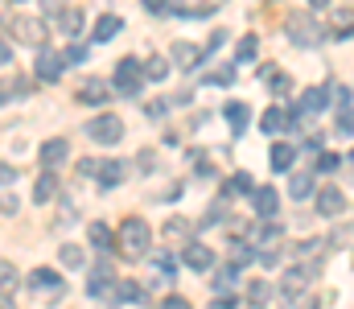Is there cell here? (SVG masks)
<instances>
[{"label": "cell", "instance_id": "obj_1", "mask_svg": "<svg viewBox=\"0 0 354 309\" xmlns=\"http://www.w3.org/2000/svg\"><path fill=\"white\" fill-rule=\"evenodd\" d=\"M149 247H153L149 223H145V218H124V223H120V252L136 260V256H145Z\"/></svg>", "mask_w": 354, "mask_h": 309}, {"label": "cell", "instance_id": "obj_2", "mask_svg": "<svg viewBox=\"0 0 354 309\" xmlns=\"http://www.w3.org/2000/svg\"><path fill=\"white\" fill-rule=\"evenodd\" d=\"M313 277H317V264H313V260H309V264L288 268V272H284V281H280V297H284V301H297V297L309 289V281H313Z\"/></svg>", "mask_w": 354, "mask_h": 309}, {"label": "cell", "instance_id": "obj_3", "mask_svg": "<svg viewBox=\"0 0 354 309\" xmlns=\"http://www.w3.org/2000/svg\"><path fill=\"white\" fill-rule=\"evenodd\" d=\"M87 136L95 140V144H120V136H124V120L120 115H95L87 124Z\"/></svg>", "mask_w": 354, "mask_h": 309}, {"label": "cell", "instance_id": "obj_4", "mask_svg": "<svg viewBox=\"0 0 354 309\" xmlns=\"http://www.w3.org/2000/svg\"><path fill=\"white\" fill-rule=\"evenodd\" d=\"M140 83H145V71H140V62L136 58H120L115 62V87H120V95H140Z\"/></svg>", "mask_w": 354, "mask_h": 309}, {"label": "cell", "instance_id": "obj_5", "mask_svg": "<svg viewBox=\"0 0 354 309\" xmlns=\"http://www.w3.org/2000/svg\"><path fill=\"white\" fill-rule=\"evenodd\" d=\"M280 243H284V231H280V227H260V235H256L252 252H256L264 264H276V256H280Z\"/></svg>", "mask_w": 354, "mask_h": 309}, {"label": "cell", "instance_id": "obj_6", "mask_svg": "<svg viewBox=\"0 0 354 309\" xmlns=\"http://www.w3.org/2000/svg\"><path fill=\"white\" fill-rule=\"evenodd\" d=\"M288 37H292L297 46H317V41H322V29L313 25V17L292 12V17H288Z\"/></svg>", "mask_w": 354, "mask_h": 309}, {"label": "cell", "instance_id": "obj_7", "mask_svg": "<svg viewBox=\"0 0 354 309\" xmlns=\"http://www.w3.org/2000/svg\"><path fill=\"white\" fill-rule=\"evenodd\" d=\"M115 289V268L111 264H95L87 272V297H107Z\"/></svg>", "mask_w": 354, "mask_h": 309}, {"label": "cell", "instance_id": "obj_8", "mask_svg": "<svg viewBox=\"0 0 354 309\" xmlns=\"http://www.w3.org/2000/svg\"><path fill=\"white\" fill-rule=\"evenodd\" d=\"M12 33H17L21 46H37V50L46 46V25H41L37 17H21V21L12 25Z\"/></svg>", "mask_w": 354, "mask_h": 309}, {"label": "cell", "instance_id": "obj_9", "mask_svg": "<svg viewBox=\"0 0 354 309\" xmlns=\"http://www.w3.org/2000/svg\"><path fill=\"white\" fill-rule=\"evenodd\" d=\"M62 62H66L62 54H54V50H46V46H41V58H37V79H41V83H58V79H62V71H66Z\"/></svg>", "mask_w": 354, "mask_h": 309}, {"label": "cell", "instance_id": "obj_10", "mask_svg": "<svg viewBox=\"0 0 354 309\" xmlns=\"http://www.w3.org/2000/svg\"><path fill=\"white\" fill-rule=\"evenodd\" d=\"M29 289H37V293H46V297H54V301H58V297L66 293V285H62V277H54L50 268H37V272L29 277Z\"/></svg>", "mask_w": 354, "mask_h": 309}, {"label": "cell", "instance_id": "obj_11", "mask_svg": "<svg viewBox=\"0 0 354 309\" xmlns=\"http://www.w3.org/2000/svg\"><path fill=\"white\" fill-rule=\"evenodd\" d=\"M66 157H71V144H66L62 136H54V140H46V144H41V165H46L50 174H54Z\"/></svg>", "mask_w": 354, "mask_h": 309}, {"label": "cell", "instance_id": "obj_12", "mask_svg": "<svg viewBox=\"0 0 354 309\" xmlns=\"http://www.w3.org/2000/svg\"><path fill=\"white\" fill-rule=\"evenodd\" d=\"M107 95H111V87L103 83V79H87L79 91H75V100L79 103H91V107H99V103H107Z\"/></svg>", "mask_w": 354, "mask_h": 309}, {"label": "cell", "instance_id": "obj_13", "mask_svg": "<svg viewBox=\"0 0 354 309\" xmlns=\"http://www.w3.org/2000/svg\"><path fill=\"white\" fill-rule=\"evenodd\" d=\"M317 210H322V214H330V218H338V214L346 210L342 190H338V186H326V190H317Z\"/></svg>", "mask_w": 354, "mask_h": 309}, {"label": "cell", "instance_id": "obj_14", "mask_svg": "<svg viewBox=\"0 0 354 309\" xmlns=\"http://www.w3.org/2000/svg\"><path fill=\"white\" fill-rule=\"evenodd\" d=\"M128 178V169H124V161H99V174H95V182L103 186V190H111V186H120Z\"/></svg>", "mask_w": 354, "mask_h": 309}, {"label": "cell", "instance_id": "obj_15", "mask_svg": "<svg viewBox=\"0 0 354 309\" xmlns=\"http://www.w3.org/2000/svg\"><path fill=\"white\" fill-rule=\"evenodd\" d=\"M169 54H174V62L181 66V71H194V66L202 62V50H198V46H189V41H174V50H169Z\"/></svg>", "mask_w": 354, "mask_h": 309}, {"label": "cell", "instance_id": "obj_16", "mask_svg": "<svg viewBox=\"0 0 354 309\" xmlns=\"http://www.w3.org/2000/svg\"><path fill=\"white\" fill-rule=\"evenodd\" d=\"M185 264H189L194 272H206V268L214 264V252H210L206 243H189V247H185Z\"/></svg>", "mask_w": 354, "mask_h": 309}, {"label": "cell", "instance_id": "obj_17", "mask_svg": "<svg viewBox=\"0 0 354 309\" xmlns=\"http://www.w3.org/2000/svg\"><path fill=\"white\" fill-rule=\"evenodd\" d=\"M256 214H260V218H272V214H276V210H280V194H276V190H272V186H260V190H256Z\"/></svg>", "mask_w": 354, "mask_h": 309}, {"label": "cell", "instance_id": "obj_18", "mask_svg": "<svg viewBox=\"0 0 354 309\" xmlns=\"http://www.w3.org/2000/svg\"><path fill=\"white\" fill-rule=\"evenodd\" d=\"M268 157H272V169H276V174H284V169H292V157H297V149H292V144H284V140H276Z\"/></svg>", "mask_w": 354, "mask_h": 309}, {"label": "cell", "instance_id": "obj_19", "mask_svg": "<svg viewBox=\"0 0 354 309\" xmlns=\"http://www.w3.org/2000/svg\"><path fill=\"white\" fill-rule=\"evenodd\" d=\"M120 25H124V21H120L115 12H103V17L95 21V41H111V37L120 33Z\"/></svg>", "mask_w": 354, "mask_h": 309}, {"label": "cell", "instance_id": "obj_20", "mask_svg": "<svg viewBox=\"0 0 354 309\" xmlns=\"http://www.w3.org/2000/svg\"><path fill=\"white\" fill-rule=\"evenodd\" d=\"M54 194H58V178H54V174L46 169V174L37 178V186H33V203H50Z\"/></svg>", "mask_w": 354, "mask_h": 309}, {"label": "cell", "instance_id": "obj_21", "mask_svg": "<svg viewBox=\"0 0 354 309\" xmlns=\"http://www.w3.org/2000/svg\"><path fill=\"white\" fill-rule=\"evenodd\" d=\"M334 37H351L354 33V8H334V25H330Z\"/></svg>", "mask_w": 354, "mask_h": 309}, {"label": "cell", "instance_id": "obj_22", "mask_svg": "<svg viewBox=\"0 0 354 309\" xmlns=\"http://www.w3.org/2000/svg\"><path fill=\"white\" fill-rule=\"evenodd\" d=\"M87 239L95 243V247H99V252H111V243H115L107 223H91V227H87Z\"/></svg>", "mask_w": 354, "mask_h": 309}, {"label": "cell", "instance_id": "obj_23", "mask_svg": "<svg viewBox=\"0 0 354 309\" xmlns=\"http://www.w3.org/2000/svg\"><path fill=\"white\" fill-rule=\"evenodd\" d=\"M260 128H264V132H280V128H288V111H284V107H268L264 115H260Z\"/></svg>", "mask_w": 354, "mask_h": 309}, {"label": "cell", "instance_id": "obj_24", "mask_svg": "<svg viewBox=\"0 0 354 309\" xmlns=\"http://www.w3.org/2000/svg\"><path fill=\"white\" fill-rule=\"evenodd\" d=\"M288 194L292 198H309L313 194V174H292L288 178Z\"/></svg>", "mask_w": 354, "mask_h": 309}, {"label": "cell", "instance_id": "obj_25", "mask_svg": "<svg viewBox=\"0 0 354 309\" xmlns=\"http://www.w3.org/2000/svg\"><path fill=\"white\" fill-rule=\"evenodd\" d=\"M58 260H62L66 268H83V260H87V252H83L79 243H62V247H58Z\"/></svg>", "mask_w": 354, "mask_h": 309}, {"label": "cell", "instance_id": "obj_26", "mask_svg": "<svg viewBox=\"0 0 354 309\" xmlns=\"http://www.w3.org/2000/svg\"><path fill=\"white\" fill-rule=\"evenodd\" d=\"M223 115H227V124H231L235 132H243V128H248V103H227V111H223Z\"/></svg>", "mask_w": 354, "mask_h": 309}, {"label": "cell", "instance_id": "obj_27", "mask_svg": "<svg viewBox=\"0 0 354 309\" xmlns=\"http://www.w3.org/2000/svg\"><path fill=\"white\" fill-rule=\"evenodd\" d=\"M264 79H268V91H272V95H288V91H292V79L280 75V71H264Z\"/></svg>", "mask_w": 354, "mask_h": 309}, {"label": "cell", "instance_id": "obj_28", "mask_svg": "<svg viewBox=\"0 0 354 309\" xmlns=\"http://www.w3.org/2000/svg\"><path fill=\"white\" fill-rule=\"evenodd\" d=\"M115 297L120 301H145V289L136 281H115Z\"/></svg>", "mask_w": 354, "mask_h": 309}, {"label": "cell", "instance_id": "obj_29", "mask_svg": "<svg viewBox=\"0 0 354 309\" xmlns=\"http://www.w3.org/2000/svg\"><path fill=\"white\" fill-rule=\"evenodd\" d=\"M140 71H145V79H153V83H161V79H165V75H169V66H165V62H161V58H149V62H145V66H140Z\"/></svg>", "mask_w": 354, "mask_h": 309}, {"label": "cell", "instance_id": "obj_30", "mask_svg": "<svg viewBox=\"0 0 354 309\" xmlns=\"http://www.w3.org/2000/svg\"><path fill=\"white\" fill-rule=\"evenodd\" d=\"M83 25V12L79 8H62V33H79Z\"/></svg>", "mask_w": 354, "mask_h": 309}, {"label": "cell", "instance_id": "obj_31", "mask_svg": "<svg viewBox=\"0 0 354 309\" xmlns=\"http://www.w3.org/2000/svg\"><path fill=\"white\" fill-rule=\"evenodd\" d=\"M25 91H29L25 79H8V83H0V103L8 100V95H25Z\"/></svg>", "mask_w": 354, "mask_h": 309}, {"label": "cell", "instance_id": "obj_32", "mask_svg": "<svg viewBox=\"0 0 354 309\" xmlns=\"http://www.w3.org/2000/svg\"><path fill=\"white\" fill-rule=\"evenodd\" d=\"M153 264H157L161 277H174V268H177V260L169 256V252H153Z\"/></svg>", "mask_w": 354, "mask_h": 309}, {"label": "cell", "instance_id": "obj_33", "mask_svg": "<svg viewBox=\"0 0 354 309\" xmlns=\"http://www.w3.org/2000/svg\"><path fill=\"white\" fill-rule=\"evenodd\" d=\"M268 293H272V289H268L264 281H252V285H248V301H252V306H264Z\"/></svg>", "mask_w": 354, "mask_h": 309}, {"label": "cell", "instance_id": "obj_34", "mask_svg": "<svg viewBox=\"0 0 354 309\" xmlns=\"http://www.w3.org/2000/svg\"><path fill=\"white\" fill-rule=\"evenodd\" d=\"M12 285H17V268H12L8 260H0V293H4V289H12Z\"/></svg>", "mask_w": 354, "mask_h": 309}, {"label": "cell", "instance_id": "obj_35", "mask_svg": "<svg viewBox=\"0 0 354 309\" xmlns=\"http://www.w3.org/2000/svg\"><path fill=\"white\" fill-rule=\"evenodd\" d=\"M338 132H342V136H351L354 132V111L351 107H338Z\"/></svg>", "mask_w": 354, "mask_h": 309}, {"label": "cell", "instance_id": "obj_36", "mask_svg": "<svg viewBox=\"0 0 354 309\" xmlns=\"http://www.w3.org/2000/svg\"><path fill=\"white\" fill-rule=\"evenodd\" d=\"M256 50H260V41H256V37H243L235 54H239V62H248V58H256Z\"/></svg>", "mask_w": 354, "mask_h": 309}, {"label": "cell", "instance_id": "obj_37", "mask_svg": "<svg viewBox=\"0 0 354 309\" xmlns=\"http://www.w3.org/2000/svg\"><path fill=\"white\" fill-rule=\"evenodd\" d=\"M206 83L210 87H231L235 83V71H214V75H206Z\"/></svg>", "mask_w": 354, "mask_h": 309}, {"label": "cell", "instance_id": "obj_38", "mask_svg": "<svg viewBox=\"0 0 354 309\" xmlns=\"http://www.w3.org/2000/svg\"><path fill=\"white\" fill-rule=\"evenodd\" d=\"M317 169H322V174H334V169H342V157H338V153H322Z\"/></svg>", "mask_w": 354, "mask_h": 309}, {"label": "cell", "instance_id": "obj_39", "mask_svg": "<svg viewBox=\"0 0 354 309\" xmlns=\"http://www.w3.org/2000/svg\"><path fill=\"white\" fill-rule=\"evenodd\" d=\"M227 190H235V194H252V178H248V174H235Z\"/></svg>", "mask_w": 354, "mask_h": 309}, {"label": "cell", "instance_id": "obj_40", "mask_svg": "<svg viewBox=\"0 0 354 309\" xmlns=\"http://www.w3.org/2000/svg\"><path fill=\"white\" fill-rule=\"evenodd\" d=\"M185 231H189V223H185V218H169V223H165V235H185Z\"/></svg>", "mask_w": 354, "mask_h": 309}, {"label": "cell", "instance_id": "obj_41", "mask_svg": "<svg viewBox=\"0 0 354 309\" xmlns=\"http://www.w3.org/2000/svg\"><path fill=\"white\" fill-rule=\"evenodd\" d=\"M62 58H66V62H87V46H71Z\"/></svg>", "mask_w": 354, "mask_h": 309}, {"label": "cell", "instance_id": "obj_42", "mask_svg": "<svg viewBox=\"0 0 354 309\" xmlns=\"http://www.w3.org/2000/svg\"><path fill=\"white\" fill-rule=\"evenodd\" d=\"M165 107H169V103H145V115H149V120H161V115H165Z\"/></svg>", "mask_w": 354, "mask_h": 309}, {"label": "cell", "instance_id": "obj_43", "mask_svg": "<svg viewBox=\"0 0 354 309\" xmlns=\"http://www.w3.org/2000/svg\"><path fill=\"white\" fill-rule=\"evenodd\" d=\"M157 309H189V301H185V297H165Z\"/></svg>", "mask_w": 354, "mask_h": 309}, {"label": "cell", "instance_id": "obj_44", "mask_svg": "<svg viewBox=\"0 0 354 309\" xmlns=\"http://www.w3.org/2000/svg\"><path fill=\"white\" fill-rule=\"evenodd\" d=\"M79 174H83V178H95V174H99V161H79Z\"/></svg>", "mask_w": 354, "mask_h": 309}, {"label": "cell", "instance_id": "obj_45", "mask_svg": "<svg viewBox=\"0 0 354 309\" xmlns=\"http://www.w3.org/2000/svg\"><path fill=\"white\" fill-rule=\"evenodd\" d=\"M8 62H12V46L0 37V66H8Z\"/></svg>", "mask_w": 354, "mask_h": 309}, {"label": "cell", "instance_id": "obj_46", "mask_svg": "<svg viewBox=\"0 0 354 309\" xmlns=\"http://www.w3.org/2000/svg\"><path fill=\"white\" fill-rule=\"evenodd\" d=\"M12 178H17V169H12V165H0V186H8Z\"/></svg>", "mask_w": 354, "mask_h": 309}, {"label": "cell", "instance_id": "obj_47", "mask_svg": "<svg viewBox=\"0 0 354 309\" xmlns=\"http://www.w3.org/2000/svg\"><path fill=\"white\" fill-rule=\"evenodd\" d=\"M145 8H149V12H165V8H169V0H145Z\"/></svg>", "mask_w": 354, "mask_h": 309}, {"label": "cell", "instance_id": "obj_48", "mask_svg": "<svg viewBox=\"0 0 354 309\" xmlns=\"http://www.w3.org/2000/svg\"><path fill=\"white\" fill-rule=\"evenodd\" d=\"M41 4H46V12H62L66 8V0H41Z\"/></svg>", "mask_w": 354, "mask_h": 309}, {"label": "cell", "instance_id": "obj_49", "mask_svg": "<svg viewBox=\"0 0 354 309\" xmlns=\"http://www.w3.org/2000/svg\"><path fill=\"white\" fill-rule=\"evenodd\" d=\"M301 309H322V306H317V297H305V306Z\"/></svg>", "mask_w": 354, "mask_h": 309}, {"label": "cell", "instance_id": "obj_50", "mask_svg": "<svg viewBox=\"0 0 354 309\" xmlns=\"http://www.w3.org/2000/svg\"><path fill=\"white\" fill-rule=\"evenodd\" d=\"M0 309H17L12 306V297H0Z\"/></svg>", "mask_w": 354, "mask_h": 309}, {"label": "cell", "instance_id": "obj_51", "mask_svg": "<svg viewBox=\"0 0 354 309\" xmlns=\"http://www.w3.org/2000/svg\"><path fill=\"white\" fill-rule=\"evenodd\" d=\"M309 4H313V8H330V0H309Z\"/></svg>", "mask_w": 354, "mask_h": 309}, {"label": "cell", "instance_id": "obj_52", "mask_svg": "<svg viewBox=\"0 0 354 309\" xmlns=\"http://www.w3.org/2000/svg\"><path fill=\"white\" fill-rule=\"evenodd\" d=\"M351 169H354V153H351Z\"/></svg>", "mask_w": 354, "mask_h": 309}]
</instances>
